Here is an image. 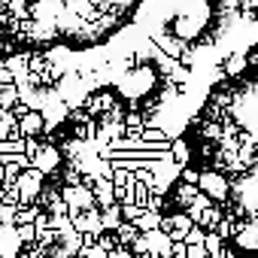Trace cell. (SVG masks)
Returning a JSON list of instances; mask_svg holds the SVG:
<instances>
[{"label":"cell","instance_id":"cell-20","mask_svg":"<svg viewBox=\"0 0 258 258\" xmlns=\"http://www.w3.org/2000/svg\"><path fill=\"white\" fill-rule=\"evenodd\" d=\"M0 185H4V167H0Z\"/></svg>","mask_w":258,"mask_h":258},{"label":"cell","instance_id":"cell-19","mask_svg":"<svg viewBox=\"0 0 258 258\" xmlns=\"http://www.w3.org/2000/svg\"><path fill=\"white\" fill-rule=\"evenodd\" d=\"M231 97H234V91H216V94L210 97V103H216V106H222V109H228V103H231Z\"/></svg>","mask_w":258,"mask_h":258},{"label":"cell","instance_id":"cell-14","mask_svg":"<svg viewBox=\"0 0 258 258\" xmlns=\"http://www.w3.org/2000/svg\"><path fill=\"white\" fill-rule=\"evenodd\" d=\"M13 228H16V237H19V243H22V246L34 243V237H37V231H34V222H25V225H13Z\"/></svg>","mask_w":258,"mask_h":258},{"label":"cell","instance_id":"cell-4","mask_svg":"<svg viewBox=\"0 0 258 258\" xmlns=\"http://www.w3.org/2000/svg\"><path fill=\"white\" fill-rule=\"evenodd\" d=\"M167 149H170V158H173L179 167H182V164H188V158H191V149H188V143H185L179 134H176V137H170V146H167Z\"/></svg>","mask_w":258,"mask_h":258},{"label":"cell","instance_id":"cell-3","mask_svg":"<svg viewBox=\"0 0 258 258\" xmlns=\"http://www.w3.org/2000/svg\"><path fill=\"white\" fill-rule=\"evenodd\" d=\"M19 131H22V137L43 134V112L40 109H28L25 115H19Z\"/></svg>","mask_w":258,"mask_h":258},{"label":"cell","instance_id":"cell-12","mask_svg":"<svg viewBox=\"0 0 258 258\" xmlns=\"http://www.w3.org/2000/svg\"><path fill=\"white\" fill-rule=\"evenodd\" d=\"M121 124H124V131H143V112H137V109L124 112L121 115Z\"/></svg>","mask_w":258,"mask_h":258},{"label":"cell","instance_id":"cell-15","mask_svg":"<svg viewBox=\"0 0 258 258\" xmlns=\"http://www.w3.org/2000/svg\"><path fill=\"white\" fill-rule=\"evenodd\" d=\"M118 210H121V219H127V222H134V219H137V216H140V213H143L146 207H140V204H134V201H124V204H121Z\"/></svg>","mask_w":258,"mask_h":258},{"label":"cell","instance_id":"cell-5","mask_svg":"<svg viewBox=\"0 0 258 258\" xmlns=\"http://www.w3.org/2000/svg\"><path fill=\"white\" fill-rule=\"evenodd\" d=\"M118 207H121L118 201H112V204L100 207V225H103V231H112V228L121 222V210H118Z\"/></svg>","mask_w":258,"mask_h":258},{"label":"cell","instance_id":"cell-7","mask_svg":"<svg viewBox=\"0 0 258 258\" xmlns=\"http://www.w3.org/2000/svg\"><path fill=\"white\" fill-rule=\"evenodd\" d=\"M112 234H115V240H118V243H131V240H134V237H137L140 231H137V225H134V222L121 219V222H118V225L112 228Z\"/></svg>","mask_w":258,"mask_h":258},{"label":"cell","instance_id":"cell-17","mask_svg":"<svg viewBox=\"0 0 258 258\" xmlns=\"http://www.w3.org/2000/svg\"><path fill=\"white\" fill-rule=\"evenodd\" d=\"M195 222L185 216V213H176V216H170V228H179V231H188Z\"/></svg>","mask_w":258,"mask_h":258},{"label":"cell","instance_id":"cell-9","mask_svg":"<svg viewBox=\"0 0 258 258\" xmlns=\"http://www.w3.org/2000/svg\"><path fill=\"white\" fill-rule=\"evenodd\" d=\"M158 222H161V213H155V210H143V213L134 219L137 231H152V228H158Z\"/></svg>","mask_w":258,"mask_h":258},{"label":"cell","instance_id":"cell-11","mask_svg":"<svg viewBox=\"0 0 258 258\" xmlns=\"http://www.w3.org/2000/svg\"><path fill=\"white\" fill-rule=\"evenodd\" d=\"M201 137L210 140V143H219V137H222V121H213V118L201 121Z\"/></svg>","mask_w":258,"mask_h":258},{"label":"cell","instance_id":"cell-1","mask_svg":"<svg viewBox=\"0 0 258 258\" xmlns=\"http://www.w3.org/2000/svg\"><path fill=\"white\" fill-rule=\"evenodd\" d=\"M198 191H204L210 201H216V204H225L228 198H231V182L222 176V170H201L198 173Z\"/></svg>","mask_w":258,"mask_h":258},{"label":"cell","instance_id":"cell-8","mask_svg":"<svg viewBox=\"0 0 258 258\" xmlns=\"http://www.w3.org/2000/svg\"><path fill=\"white\" fill-rule=\"evenodd\" d=\"M225 240L216 234V231H204V249H207V255H213V258H222V252H225V246H222Z\"/></svg>","mask_w":258,"mask_h":258},{"label":"cell","instance_id":"cell-16","mask_svg":"<svg viewBox=\"0 0 258 258\" xmlns=\"http://www.w3.org/2000/svg\"><path fill=\"white\" fill-rule=\"evenodd\" d=\"M82 182V173L73 167V164H67V170H64V179H61V185H79Z\"/></svg>","mask_w":258,"mask_h":258},{"label":"cell","instance_id":"cell-2","mask_svg":"<svg viewBox=\"0 0 258 258\" xmlns=\"http://www.w3.org/2000/svg\"><path fill=\"white\" fill-rule=\"evenodd\" d=\"M61 149L58 146H52V143H40V149L34 152V158H31V167H37L40 173H55L58 167H61Z\"/></svg>","mask_w":258,"mask_h":258},{"label":"cell","instance_id":"cell-13","mask_svg":"<svg viewBox=\"0 0 258 258\" xmlns=\"http://www.w3.org/2000/svg\"><path fill=\"white\" fill-rule=\"evenodd\" d=\"M195 195H198V185H195V182H182V179L176 182V201H179L182 207H185Z\"/></svg>","mask_w":258,"mask_h":258},{"label":"cell","instance_id":"cell-10","mask_svg":"<svg viewBox=\"0 0 258 258\" xmlns=\"http://www.w3.org/2000/svg\"><path fill=\"white\" fill-rule=\"evenodd\" d=\"M16 100H19V88H16V82H4V85H0V109H10Z\"/></svg>","mask_w":258,"mask_h":258},{"label":"cell","instance_id":"cell-6","mask_svg":"<svg viewBox=\"0 0 258 258\" xmlns=\"http://www.w3.org/2000/svg\"><path fill=\"white\" fill-rule=\"evenodd\" d=\"M222 219V207L216 204V201H210L204 210H201V216H198V225L204 228V231H213V225Z\"/></svg>","mask_w":258,"mask_h":258},{"label":"cell","instance_id":"cell-18","mask_svg":"<svg viewBox=\"0 0 258 258\" xmlns=\"http://www.w3.org/2000/svg\"><path fill=\"white\" fill-rule=\"evenodd\" d=\"M16 216V204H0V225H13Z\"/></svg>","mask_w":258,"mask_h":258},{"label":"cell","instance_id":"cell-21","mask_svg":"<svg viewBox=\"0 0 258 258\" xmlns=\"http://www.w3.org/2000/svg\"><path fill=\"white\" fill-rule=\"evenodd\" d=\"M28 4H34V0H28Z\"/></svg>","mask_w":258,"mask_h":258}]
</instances>
